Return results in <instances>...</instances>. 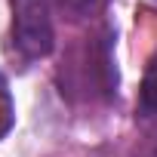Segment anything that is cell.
Instances as JSON below:
<instances>
[{"label":"cell","mask_w":157,"mask_h":157,"mask_svg":"<svg viewBox=\"0 0 157 157\" xmlns=\"http://www.w3.org/2000/svg\"><path fill=\"white\" fill-rule=\"evenodd\" d=\"M13 37L25 59H43L52 49V19L46 0H10Z\"/></svg>","instance_id":"1"},{"label":"cell","mask_w":157,"mask_h":157,"mask_svg":"<svg viewBox=\"0 0 157 157\" xmlns=\"http://www.w3.org/2000/svg\"><path fill=\"white\" fill-rule=\"evenodd\" d=\"M13 123V105H10V93L3 86V80H0V136H3Z\"/></svg>","instance_id":"4"},{"label":"cell","mask_w":157,"mask_h":157,"mask_svg":"<svg viewBox=\"0 0 157 157\" xmlns=\"http://www.w3.org/2000/svg\"><path fill=\"white\" fill-rule=\"evenodd\" d=\"M56 3L71 22H80V19H93L105 6V0H56Z\"/></svg>","instance_id":"3"},{"label":"cell","mask_w":157,"mask_h":157,"mask_svg":"<svg viewBox=\"0 0 157 157\" xmlns=\"http://www.w3.org/2000/svg\"><path fill=\"white\" fill-rule=\"evenodd\" d=\"M154 157H157V151H154Z\"/></svg>","instance_id":"5"},{"label":"cell","mask_w":157,"mask_h":157,"mask_svg":"<svg viewBox=\"0 0 157 157\" xmlns=\"http://www.w3.org/2000/svg\"><path fill=\"white\" fill-rule=\"evenodd\" d=\"M142 111L145 114H154L157 117V56L151 59L148 71H145V80H142V99H139Z\"/></svg>","instance_id":"2"}]
</instances>
